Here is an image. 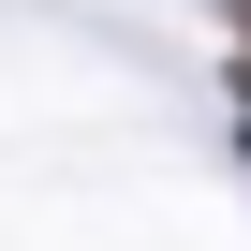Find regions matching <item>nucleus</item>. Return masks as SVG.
<instances>
[{
  "mask_svg": "<svg viewBox=\"0 0 251 251\" xmlns=\"http://www.w3.org/2000/svg\"><path fill=\"white\" fill-rule=\"evenodd\" d=\"M222 15H236V30H251V0H222Z\"/></svg>",
  "mask_w": 251,
  "mask_h": 251,
  "instance_id": "nucleus-1",
  "label": "nucleus"
}]
</instances>
